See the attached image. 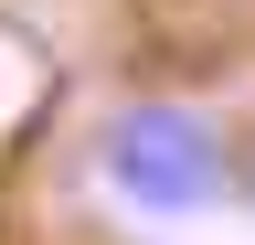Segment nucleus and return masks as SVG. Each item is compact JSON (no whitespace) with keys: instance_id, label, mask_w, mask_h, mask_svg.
Wrapping results in <instances>:
<instances>
[{"instance_id":"nucleus-1","label":"nucleus","mask_w":255,"mask_h":245,"mask_svg":"<svg viewBox=\"0 0 255 245\" xmlns=\"http://www.w3.org/2000/svg\"><path fill=\"white\" fill-rule=\"evenodd\" d=\"M85 160L107 181V203L138 213V224H191V213H213V203L245 192L234 117H213L181 85H117L96 107V128H85Z\"/></svg>"}]
</instances>
